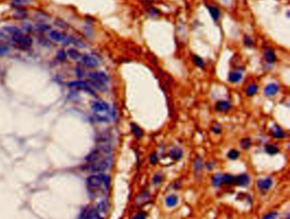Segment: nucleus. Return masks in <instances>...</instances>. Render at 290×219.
<instances>
[{
  "instance_id": "1",
  "label": "nucleus",
  "mask_w": 290,
  "mask_h": 219,
  "mask_svg": "<svg viewBox=\"0 0 290 219\" xmlns=\"http://www.w3.org/2000/svg\"><path fill=\"white\" fill-rule=\"evenodd\" d=\"M112 148L109 145H103L88 154L85 160L88 170L94 173H101L107 171L111 165Z\"/></svg>"
},
{
  "instance_id": "2",
  "label": "nucleus",
  "mask_w": 290,
  "mask_h": 219,
  "mask_svg": "<svg viewBox=\"0 0 290 219\" xmlns=\"http://www.w3.org/2000/svg\"><path fill=\"white\" fill-rule=\"evenodd\" d=\"M91 108L99 121H107L108 114L110 113V107L107 103L101 101H95L91 104Z\"/></svg>"
},
{
  "instance_id": "3",
  "label": "nucleus",
  "mask_w": 290,
  "mask_h": 219,
  "mask_svg": "<svg viewBox=\"0 0 290 219\" xmlns=\"http://www.w3.org/2000/svg\"><path fill=\"white\" fill-rule=\"evenodd\" d=\"M107 182H109L107 176L103 174H93L88 177L86 183L88 190L91 193H95L101 188L102 184L105 183L107 185Z\"/></svg>"
},
{
  "instance_id": "4",
  "label": "nucleus",
  "mask_w": 290,
  "mask_h": 219,
  "mask_svg": "<svg viewBox=\"0 0 290 219\" xmlns=\"http://www.w3.org/2000/svg\"><path fill=\"white\" fill-rule=\"evenodd\" d=\"M89 82L96 89L100 90H106V84L109 81L108 75L104 72H93L88 74Z\"/></svg>"
},
{
  "instance_id": "5",
  "label": "nucleus",
  "mask_w": 290,
  "mask_h": 219,
  "mask_svg": "<svg viewBox=\"0 0 290 219\" xmlns=\"http://www.w3.org/2000/svg\"><path fill=\"white\" fill-rule=\"evenodd\" d=\"M13 42L21 50H27L32 45V39L30 36L26 35L23 32H20L12 36Z\"/></svg>"
},
{
  "instance_id": "6",
  "label": "nucleus",
  "mask_w": 290,
  "mask_h": 219,
  "mask_svg": "<svg viewBox=\"0 0 290 219\" xmlns=\"http://www.w3.org/2000/svg\"><path fill=\"white\" fill-rule=\"evenodd\" d=\"M67 87L70 89H75V90H83L87 91L88 93H90L91 95L95 96V92L91 90V87L89 86V84L83 80H74V81H71L67 84Z\"/></svg>"
},
{
  "instance_id": "7",
  "label": "nucleus",
  "mask_w": 290,
  "mask_h": 219,
  "mask_svg": "<svg viewBox=\"0 0 290 219\" xmlns=\"http://www.w3.org/2000/svg\"><path fill=\"white\" fill-rule=\"evenodd\" d=\"M80 58L83 64L86 66L87 67L93 68V67H96L99 65L98 59L92 55H83Z\"/></svg>"
},
{
  "instance_id": "8",
  "label": "nucleus",
  "mask_w": 290,
  "mask_h": 219,
  "mask_svg": "<svg viewBox=\"0 0 290 219\" xmlns=\"http://www.w3.org/2000/svg\"><path fill=\"white\" fill-rule=\"evenodd\" d=\"M66 36L67 35H66L65 33L58 32V31H51L50 32V38L52 40H54L56 42H59V43H64Z\"/></svg>"
},
{
  "instance_id": "9",
  "label": "nucleus",
  "mask_w": 290,
  "mask_h": 219,
  "mask_svg": "<svg viewBox=\"0 0 290 219\" xmlns=\"http://www.w3.org/2000/svg\"><path fill=\"white\" fill-rule=\"evenodd\" d=\"M279 87L277 84L275 83H271L269 84L265 88V94L267 97H273L275 96L278 92Z\"/></svg>"
},
{
  "instance_id": "10",
  "label": "nucleus",
  "mask_w": 290,
  "mask_h": 219,
  "mask_svg": "<svg viewBox=\"0 0 290 219\" xmlns=\"http://www.w3.org/2000/svg\"><path fill=\"white\" fill-rule=\"evenodd\" d=\"M234 182L238 186H246L249 182V177L247 174H242L235 177Z\"/></svg>"
},
{
  "instance_id": "11",
  "label": "nucleus",
  "mask_w": 290,
  "mask_h": 219,
  "mask_svg": "<svg viewBox=\"0 0 290 219\" xmlns=\"http://www.w3.org/2000/svg\"><path fill=\"white\" fill-rule=\"evenodd\" d=\"M271 185H272V180L270 177L258 181V187L261 190H267L271 187Z\"/></svg>"
},
{
  "instance_id": "12",
  "label": "nucleus",
  "mask_w": 290,
  "mask_h": 219,
  "mask_svg": "<svg viewBox=\"0 0 290 219\" xmlns=\"http://www.w3.org/2000/svg\"><path fill=\"white\" fill-rule=\"evenodd\" d=\"M265 56L267 62H269V63H274L277 61V56L275 55V52L271 48L265 49Z\"/></svg>"
},
{
  "instance_id": "13",
  "label": "nucleus",
  "mask_w": 290,
  "mask_h": 219,
  "mask_svg": "<svg viewBox=\"0 0 290 219\" xmlns=\"http://www.w3.org/2000/svg\"><path fill=\"white\" fill-rule=\"evenodd\" d=\"M242 78H243V75L239 72H232L228 76L229 81L232 83H238L241 81Z\"/></svg>"
},
{
  "instance_id": "14",
  "label": "nucleus",
  "mask_w": 290,
  "mask_h": 219,
  "mask_svg": "<svg viewBox=\"0 0 290 219\" xmlns=\"http://www.w3.org/2000/svg\"><path fill=\"white\" fill-rule=\"evenodd\" d=\"M231 105L227 101H220L216 104V109L220 112H226L230 109Z\"/></svg>"
},
{
  "instance_id": "15",
  "label": "nucleus",
  "mask_w": 290,
  "mask_h": 219,
  "mask_svg": "<svg viewBox=\"0 0 290 219\" xmlns=\"http://www.w3.org/2000/svg\"><path fill=\"white\" fill-rule=\"evenodd\" d=\"M208 10H209V13L211 15V16L213 17V19L215 21H217V20L220 18L221 16V10L218 7L216 6H208Z\"/></svg>"
},
{
  "instance_id": "16",
  "label": "nucleus",
  "mask_w": 290,
  "mask_h": 219,
  "mask_svg": "<svg viewBox=\"0 0 290 219\" xmlns=\"http://www.w3.org/2000/svg\"><path fill=\"white\" fill-rule=\"evenodd\" d=\"M67 55L69 56V57L72 60H78L81 57V54L80 52L78 51L77 50H76L75 48H69L67 50Z\"/></svg>"
},
{
  "instance_id": "17",
  "label": "nucleus",
  "mask_w": 290,
  "mask_h": 219,
  "mask_svg": "<svg viewBox=\"0 0 290 219\" xmlns=\"http://www.w3.org/2000/svg\"><path fill=\"white\" fill-rule=\"evenodd\" d=\"M14 16L18 20H21L24 19L26 17V11L25 9L21 8V7H19V8H16L15 10V12L14 14Z\"/></svg>"
},
{
  "instance_id": "18",
  "label": "nucleus",
  "mask_w": 290,
  "mask_h": 219,
  "mask_svg": "<svg viewBox=\"0 0 290 219\" xmlns=\"http://www.w3.org/2000/svg\"><path fill=\"white\" fill-rule=\"evenodd\" d=\"M169 155H170V157L173 160H179L182 157V151L180 148H175L171 150L170 153H169Z\"/></svg>"
},
{
  "instance_id": "19",
  "label": "nucleus",
  "mask_w": 290,
  "mask_h": 219,
  "mask_svg": "<svg viewBox=\"0 0 290 219\" xmlns=\"http://www.w3.org/2000/svg\"><path fill=\"white\" fill-rule=\"evenodd\" d=\"M271 135L273 136L276 138H283L284 136L283 131L281 130L280 127H278V125H275L271 130Z\"/></svg>"
},
{
  "instance_id": "20",
  "label": "nucleus",
  "mask_w": 290,
  "mask_h": 219,
  "mask_svg": "<svg viewBox=\"0 0 290 219\" xmlns=\"http://www.w3.org/2000/svg\"><path fill=\"white\" fill-rule=\"evenodd\" d=\"M33 0H11V5L15 8H19L24 4H30Z\"/></svg>"
},
{
  "instance_id": "21",
  "label": "nucleus",
  "mask_w": 290,
  "mask_h": 219,
  "mask_svg": "<svg viewBox=\"0 0 290 219\" xmlns=\"http://www.w3.org/2000/svg\"><path fill=\"white\" fill-rule=\"evenodd\" d=\"M4 29L6 31V32H8L9 34H10L11 36H13V35H15V34H17V33H20V32H21L22 31L20 29L19 27H16V26H4Z\"/></svg>"
},
{
  "instance_id": "22",
  "label": "nucleus",
  "mask_w": 290,
  "mask_h": 219,
  "mask_svg": "<svg viewBox=\"0 0 290 219\" xmlns=\"http://www.w3.org/2000/svg\"><path fill=\"white\" fill-rule=\"evenodd\" d=\"M177 203H178V197H177L176 195H175V194L169 195L166 199V205L168 206H169V207L176 206Z\"/></svg>"
},
{
  "instance_id": "23",
  "label": "nucleus",
  "mask_w": 290,
  "mask_h": 219,
  "mask_svg": "<svg viewBox=\"0 0 290 219\" xmlns=\"http://www.w3.org/2000/svg\"><path fill=\"white\" fill-rule=\"evenodd\" d=\"M258 89H259L258 85H256V84H250V85L247 88L246 90L247 96H248V97H252V96H253L254 94L257 93Z\"/></svg>"
},
{
  "instance_id": "24",
  "label": "nucleus",
  "mask_w": 290,
  "mask_h": 219,
  "mask_svg": "<svg viewBox=\"0 0 290 219\" xmlns=\"http://www.w3.org/2000/svg\"><path fill=\"white\" fill-rule=\"evenodd\" d=\"M222 182H223V176H222L221 174L215 175V176L213 177V178H212L213 185H214V186H216V187L221 186Z\"/></svg>"
},
{
  "instance_id": "25",
  "label": "nucleus",
  "mask_w": 290,
  "mask_h": 219,
  "mask_svg": "<svg viewBox=\"0 0 290 219\" xmlns=\"http://www.w3.org/2000/svg\"><path fill=\"white\" fill-rule=\"evenodd\" d=\"M54 24H55V25H56V26H58L59 28L62 29V30H66V29H68V28H69V26H68V24H67L66 22H65L64 21H62V20H61V19L56 20V21H55V22H54Z\"/></svg>"
},
{
  "instance_id": "26",
  "label": "nucleus",
  "mask_w": 290,
  "mask_h": 219,
  "mask_svg": "<svg viewBox=\"0 0 290 219\" xmlns=\"http://www.w3.org/2000/svg\"><path fill=\"white\" fill-rule=\"evenodd\" d=\"M131 129H132V131L133 133H134V135L136 137L140 138V136H142V134H143V133H142V130L140 129L137 125H135V124H132V125H131Z\"/></svg>"
},
{
  "instance_id": "27",
  "label": "nucleus",
  "mask_w": 290,
  "mask_h": 219,
  "mask_svg": "<svg viewBox=\"0 0 290 219\" xmlns=\"http://www.w3.org/2000/svg\"><path fill=\"white\" fill-rule=\"evenodd\" d=\"M227 157L232 160H235L239 157V152L237 150H236V149H232V150H230L228 152Z\"/></svg>"
},
{
  "instance_id": "28",
  "label": "nucleus",
  "mask_w": 290,
  "mask_h": 219,
  "mask_svg": "<svg viewBox=\"0 0 290 219\" xmlns=\"http://www.w3.org/2000/svg\"><path fill=\"white\" fill-rule=\"evenodd\" d=\"M35 28L39 31V32H46V31H49L50 30V25H47V24H44V23H39V24H37L35 26Z\"/></svg>"
},
{
  "instance_id": "29",
  "label": "nucleus",
  "mask_w": 290,
  "mask_h": 219,
  "mask_svg": "<svg viewBox=\"0 0 290 219\" xmlns=\"http://www.w3.org/2000/svg\"><path fill=\"white\" fill-rule=\"evenodd\" d=\"M265 151L269 155H276V154L278 153V148L274 147V146H272V145H267L266 148H265Z\"/></svg>"
},
{
  "instance_id": "30",
  "label": "nucleus",
  "mask_w": 290,
  "mask_h": 219,
  "mask_svg": "<svg viewBox=\"0 0 290 219\" xmlns=\"http://www.w3.org/2000/svg\"><path fill=\"white\" fill-rule=\"evenodd\" d=\"M234 181H235V177L233 176L232 175H224L223 176V182H226L227 184H231V183H233Z\"/></svg>"
},
{
  "instance_id": "31",
  "label": "nucleus",
  "mask_w": 290,
  "mask_h": 219,
  "mask_svg": "<svg viewBox=\"0 0 290 219\" xmlns=\"http://www.w3.org/2000/svg\"><path fill=\"white\" fill-rule=\"evenodd\" d=\"M193 59H194V62H195V64L196 65L197 67H204V62H203V60H202L201 57H199V56H194Z\"/></svg>"
},
{
  "instance_id": "32",
  "label": "nucleus",
  "mask_w": 290,
  "mask_h": 219,
  "mask_svg": "<svg viewBox=\"0 0 290 219\" xmlns=\"http://www.w3.org/2000/svg\"><path fill=\"white\" fill-rule=\"evenodd\" d=\"M250 140L249 139H248V138H245V139H243L242 141H241V147L243 148H245V149H247V148H248L249 147H250Z\"/></svg>"
},
{
  "instance_id": "33",
  "label": "nucleus",
  "mask_w": 290,
  "mask_h": 219,
  "mask_svg": "<svg viewBox=\"0 0 290 219\" xmlns=\"http://www.w3.org/2000/svg\"><path fill=\"white\" fill-rule=\"evenodd\" d=\"M72 44H74V45H76L77 47H80V48H84L85 47V44L83 42L82 40H80V39H76V38H74L73 39V43Z\"/></svg>"
},
{
  "instance_id": "34",
  "label": "nucleus",
  "mask_w": 290,
  "mask_h": 219,
  "mask_svg": "<svg viewBox=\"0 0 290 219\" xmlns=\"http://www.w3.org/2000/svg\"><path fill=\"white\" fill-rule=\"evenodd\" d=\"M57 57L60 60H65L66 58V53L63 50H60L59 51L57 52Z\"/></svg>"
},
{
  "instance_id": "35",
  "label": "nucleus",
  "mask_w": 290,
  "mask_h": 219,
  "mask_svg": "<svg viewBox=\"0 0 290 219\" xmlns=\"http://www.w3.org/2000/svg\"><path fill=\"white\" fill-rule=\"evenodd\" d=\"M243 42H244V45H246L247 47H251L253 45V41H252V39H250L248 36H245L244 37V40H243Z\"/></svg>"
},
{
  "instance_id": "36",
  "label": "nucleus",
  "mask_w": 290,
  "mask_h": 219,
  "mask_svg": "<svg viewBox=\"0 0 290 219\" xmlns=\"http://www.w3.org/2000/svg\"><path fill=\"white\" fill-rule=\"evenodd\" d=\"M277 217H278V213L277 212H270L266 214L262 219H276Z\"/></svg>"
},
{
  "instance_id": "37",
  "label": "nucleus",
  "mask_w": 290,
  "mask_h": 219,
  "mask_svg": "<svg viewBox=\"0 0 290 219\" xmlns=\"http://www.w3.org/2000/svg\"><path fill=\"white\" fill-rule=\"evenodd\" d=\"M150 161H151V163L152 164V165L157 164L158 157H157V154H156V153H153V154L151 155V157H150Z\"/></svg>"
},
{
  "instance_id": "38",
  "label": "nucleus",
  "mask_w": 290,
  "mask_h": 219,
  "mask_svg": "<svg viewBox=\"0 0 290 219\" xmlns=\"http://www.w3.org/2000/svg\"><path fill=\"white\" fill-rule=\"evenodd\" d=\"M202 166V161L200 160H196V162H195V169L197 171V170H199V169H201V166Z\"/></svg>"
},
{
  "instance_id": "39",
  "label": "nucleus",
  "mask_w": 290,
  "mask_h": 219,
  "mask_svg": "<svg viewBox=\"0 0 290 219\" xmlns=\"http://www.w3.org/2000/svg\"><path fill=\"white\" fill-rule=\"evenodd\" d=\"M134 219H145V214L143 212L139 213L134 218Z\"/></svg>"
},
{
  "instance_id": "40",
  "label": "nucleus",
  "mask_w": 290,
  "mask_h": 219,
  "mask_svg": "<svg viewBox=\"0 0 290 219\" xmlns=\"http://www.w3.org/2000/svg\"><path fill=\"white\" fill-rule=\"evenodd\" d=\"M76 73H77V75L79 78H81L83 76V71L81 68H77V69H76Z\"/></svg>"
},
{
  "instance_id": "41",
  "label": "nucleus",
  "mask_w": 290,
  "mask_h": 219,
  "mask_svg": "<svg viewBox=\"0 0 290 219\" xmlns=\"http://www.w3.org/2000/svg\"><path fill=\"white\" fill-rule=\"evenodd\" d=\"M23 27L25 28L26 31H27V32H30V31H32V26H31L30 24H24V25H23Z\"/></svg>"
},
{
  "instance_id": "42",
  "label": "nucleus",
  "mask_w": 290,
  "mask_h": 219,
  "mask_svg": "<svg viewBox=\"0 0 290 219\" xmlns=\"http://www.w3.org/2000/svg\"><path fill=\"white\" fill-rule=\"evenodd\" d=\"M161 182V177L158 176V175L155 176V177H154V179H153V182H154V183H158V182Z\"/></svg>"
}]
</instances>
